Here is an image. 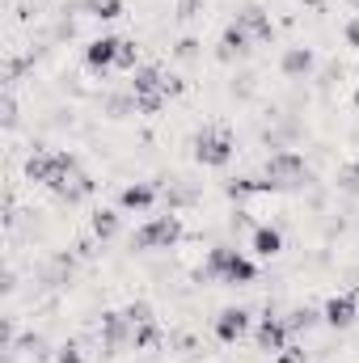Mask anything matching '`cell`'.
<instances>
[{
  "instance_id": "6da1fadb",
  "label": "cell",
  "mask_w": 359,
  "mask_h": 363,
  "mask_svg": "<svg viewBox=\"0 0 359 363\" xmlns=\"http://www.w3.org/2000/svg\"><path fill=\"white\" fill-rule=\"evenodd\" d=\"M207 274L241 287V283H254V279H258V267H254L245 254H237V250H228V245H216V250L207 254Z\"/></svg>"
},
{
  "instance_id": "7a4b0ae2",
  "label": "cell",
  "mask_w": 359,
  "mask_h": 363,
  "mask_svg": "<svg viewBox=\"0 0 359 363\" xmlns=\"http://www.w3.org/2000/svg\"><path fill=\"white\" fill-rule=\"evenodd\" d=\"M178 241H182V220L178 216H157V220H148L144 228H136V237H131L136 250H170V245H178Z\"/></svg>"
},
{
  "instance_id": "3957f363",
  "label": "cell",
  "mask_w": 359,
  "mask_h": 363,
  "mask_svg": "<svg viewBox=\"0 0 359 363\" xmlns=\"http://www.w3.org/2000/svg\"><path fill=\"white\" fill-rule=\"evenodd\" d=\"M194 161L207 165V169H224V165L233 161V135H228L224 127L199 131V135H194Z\"/></svg>"
},
{
  "instance_id": "277c9868",
  "label": "cell",
  "mask_w": 359,
  "mask_h": 363,
  "mask_svg": "<svg viewBox=\"0 0 359 363\" xmlns=\"http://www.w3.org/2000/svg\"><path fill=\"white\" fill-rule=\"evenodd\" d=\"M267 178H270V182H279L283 190H287V186H300V182H309L304 157H300V152H270Z\"/></svg>"
},
{
  "instance_id": "5b68a950",
  "label": "cell",
  "mask_w": 359,
  "mask_h": 363,
  "mask_svg": "<svg viewBox=\"0 0 359 363\" xmlns=\"http://www.w3.org/2000/svg\"><path fill=\"white\" fill-rule=\"evenodd\" d=\"M359 317V296H330L326 300V308H321V321L326 325H334V330H347V325H355Z\"/></svg>"
},
{
  "instance_id": "8992f818",
  "label": "cell",
  "mask_w": 359,
  "mask_h": 363,
  "mask_svg": "<svg viewBox=\"0 0 359 363\" xmlns=\"http://www.w3.org/2000/svg\"><path fill=\"white\" fill-rule=\"evenodd\" d=\"M118 47H123V38H114V34H106V38H93L89 47H85V64H89L93 72H106V68H114V64H118Z\"/></svg>"
},
{
  "instance_id": "52a82bcc",
  "label": "cell",
  "mask_w": 359,
  "mask_h": 363,
  "mask_svg": "<svg viewBox=\"0 0 359 363\" xmlns=\"http://www.w3.org/2000/svg\"><path fill=\"white\" fill-rule=\"evenodd\" d=\"M245 330H250V313H245V308H224V313L216 317V338H220V342H241Z\"/></svg>"
},
{
  "instance_id": "ba28073f",
  "label": "cell",
  "mask_w": 359,
  "mask_h": 363,
  "mask_svg": "<svg viewBox=\"0 0 359 363\" xmlns=\"http://www.w3.org/2000/svg\"><path fill=\"white\" fill-rule=\"evenodd\" d=\"M287 321H279V317H263V325H258V351H267V355H275V351H283L287 347Z\"/></svg>"
},
{
  "instance_id": "9c48e42d",
  "label": "cell",
  "mask_w": 359,
  "mask_h": 363,
  "mask_svg": "<svg viewBox=\"0 0 359 363\" xmlns=\"http://www.w3.org/2000/svg\"><path fill=\"white\" fill-rule=\"evenodd\" d=\"M153 203H157V186H153V182L123 186V194H118V207H123V211H148Z\"/></svg>"
},
{
  "instance_id": "30bf717a",
  "label": "cell",
  "mask_w": 359,
  "mask_h": 363,
  "mask_svg": "<svg viewBox=\"0 0 359 363\" xmlns=\"http://www.w3.org/2000/svg\"><path fill=\"white\" fill-rule=\"evenodd\" d=\"M237 26H241L250 38H258V43H270V38H275V26H270V17L258 4H250L245 13H237Z\"/></svg>"
},
{
  "instance_id": "8fae6325",
  "label": "cell",
  "mask_w": 359,
  "mask_h": 363,
  "mask_svg": "<svg viewBox=\"0 0 359 363\" xmlns=\"http://www.w3.org/2000/svg\"><path fill=\"white\" fill-rule=\"evenodd\" d=\"M101 325H106V347H123V342L136 334V325L127 321V313H106Z\"/></svg>"
},
{
  "instance_id": "7c38bea8",
  "label": "cell",
  "mask_w": 359,
  "mask_h": 363,
  "mask_svg": "<svg viewBox=\"0 0 359 363\" xmlns=\"http://www.w3.org/2000/svg\"><path fill=\"white\" fill-rule=\"evenodd\" d=\"M313 72V51L309 47H287L283 51V77H309Z\"/></svg>"
},
{
  "instance_id": "4fadbf2b",
  "label": "cell",
  "mask_w": 359,
  "mask_h": 363,
  "mask_svg": "<svg viewBox=\"0 0 359 363\" xmlns=\"http://www.w3.org/2000/svg\"><path fill=\"white\" fill-rule=\"evenodd\" d=\"M131 77H136V81H131V93H136V97H144V93H165V72H161V68H136Z\"/></svg>"
},
{
  "instance_id": "5bb4252c",
  "label": "cell",
  "mask_w": 359,
  "mask_h": 363,
  "mask_svg": "<svg viewBox=\"0 0 359 363\" xmlns=\"http://www.w3.org/2000/svg\"><path fill=\"white\" fill-rule=\"evenodd\" d=\"M279 250H283V233H279V228H270V224L254 228V254H258V258H275Z\"/></svg>"
},
{
  "instance_id": "9a60e30c",
  "label": "cell",
  "mask_w": 359,
  "mask_h": 363,
  "mask_svg": "<svg viewBox=\"0 0 359 363\" xmlns=\"http://www.w3.org/2000/svg\"><path fill=\"white\" fill-rule=\"evenodd\" d=\"M55 194H60L64 203H81V199H89V194H93V178H89V174H81V169H77L72 178H68L64 186H60V190H55Z\"/></svg>"
},
{
  "instance_id": "2e32d148",
  "label": "cell",
  "mask_w": 359,
  "mask_h": 363,
  "mask_svg": "<svg viewBox=\"0 0 359 363\" xmlns=\"http://www.w3.org/2000/svg\"><path fill=\"white\" fill-rule=\"evenodd\" d=\"M250 51V34L233 21L228 30H224V43H220V60H233V55H245Z\"/></svg>"
},
{
  "instance_id": "e0dca14e",
  "label": "cell",
  "mask_w": 359,
  "mask_h": 363,
  "mask_svg": "<svg viewBox=\"0 0 359 363\" xmlns=\"http://www.w3.org/2000/svg\"><path fill=\"white\" fill-rule=\"evenodd\" d=\"M26 178L47 186V178H51V152H47V148H34V157L26 161Z\"/></svg>"
},
{
  "instance_id": "ac0fdd59",
  "label": "cell",
  "mask_w": 359,
  "mask_h": 363,
  "mask_svg": "<svg viewBox=\"0 0 359 363\" xmlns=\"http://www.w3.org/2000/svg\"><path fill=\"white\" fill-rule=\"evenodd\" d=\"M114 233H118V216H114V211H106V207H101V211H93V237H97V241H110Z\"/></svg>"
},
{
  "instance_id": "d6986e66",
  "label": "cell",
  "mask_w": 359,
  "mask_h": 363,
  "mask_svg": "<svg viewBox=\"0 0 359 363\" xmlns=\"http://www.w3.org/2000/svg\"><path fill=\"white\" fill-rule=\"evenodd\" d=\"M114 68H123V72H136V68H140V47L123 38V47H118V64H114Z\"/></svg>"
},
{
  "instance_id": "ffe728a7",
  "label": "cell",
  "mask_w": 359,
  "mask_h": 363,
  "mask_svg": "<svg viewBox=\"0 0 359 363\" xmlns=\"http://www.w3.org/2000/svg\"><path fill=\"white\" fill-rule=\"evenodd\" d=\"M89 9L101 17V21H114V17H123V0H93Z\"/></svg>"
},
{
  "instance_id": "44dd1931",
  "label": "cell",
  "mask_w": 359,
  "mask_h": 363,
  "mask_svg": "<svg viewBox=\"0 0 359 363\" xmlns=\"http://www.w3.org/2000/svg\"><path fill=\"white\" fill-rule=\"evenodd\" d=\"M165 101H170L165 93H144V97H136V110H140V114H157Z\"/></svg>"
},
{
  "instance_id": "7402d4cb",
  "label": "cell",
  "mask_w": 359,
  "mask_h": 363,
  "mask_svg": "<svg viewBox=\"0 0 359 363\" xmlns=\"http://www.w3.org/2000/svg\"><path fill=\"white\" fill-rule=\"evenodd\" d=\"M317 325V313L313 308H296L292 317H287V330H313Z\"/></svg>"
},
{
  "instance_id": "603a6c76",
  "label": "cell",
  "mask_w": 359,
  "mask_h": 363,
  "mask_svg": "<svg viewBox=\"0 0 359 363\" xmlns=\"http://www.w3.org/2000/svg\"><path fill=\"white\" fill-rule=\"evenodd\" d=\"M123 313H127V321H131V325H144V321H153V308H148L144 300H136V304H127Z\"/></svg>"
},
{
  "instance_id": "cb8c5ba5",
  "label": "cell",
  "mask_w": 359,
  "mask_h": 363,
  "mask_svg": "<svg viewBox=\"0 0 359 363\" xmlns=\"http://www.w3.org/2000/svg\"><path fill=\"white\" fill-rule=\"evenodd\" d=\"M157 338H161V334H157V325H153V321H144V325H136V334H131V342H136V347H153Z\"/></svg>"
},
{
  "instance_id": "d4e9b609",
  "label": "cell",
  "mask_w": 359,
  "mask_h": 363,
  "mask_svg": "<svg viewBox=\"0 0 359 363\" xmlns=\"http://www.w3.org/2000/svg\"><path fill=\"white\" fill-rule=\"evenodd\" d=\"M106 110H110V118L131 114V110H136V93H131V97H110V106H106Z\"/></svg>"
},
{
  "instance_id": "484cf974",
  "label": "cell",
  "mask_w": 359,
  "mask_h": 363,
  "mask_svg": "<svg viewBox=\"0 0 359 363\" xmlns=\"http://www.w3.org/2000/svg\"><path fill=\"white\" fill-rule=\"evenodd\" d=\"M338 186H343V190H359V161H355V165H347V169H343V178H338Z\"/></svg>"
},
{
  "instance_id": "4316f807",
  "label": "cell",
  "mask_w": 359,
  "mask_h": 363,
  "mask_svg": "<svg viewBox=\"0 0 359 363\" xmlns=\"http://www.w3.org/2000/svg\"><path fill=\"white\" fill-rule=\"evenodd\" d=\"M279 363H304V351L300 347H283L279 351Z\"/></svg>"
},
{
  "instance_id": "83f0119b",
  "label": "cell",
  "mask_w": 359,
  "mask_h": 363,
  "mask_svg": "<svg viewBox=\"0 0 359 363\" xmlns=\"http://www.w3.org/2000/svg\"><path fill=\"white\" fill-rule=\"evenodd\" d=\"M55 359H60V363H85V359H81V351H77V347H64V351H60Z\"/></svg>"
},
{
  "instance_id": "f1b7e54d",
  "label": "cell",
  "mask_w": 359,
  "mask_h": 363,
  "mask_svg": "<svg viewBox=\"0 0 359 363\" xmlns=\"http://www.w3.org/2000/svg\"><path fill=\"white\" fill-rule=\"evenodd\" d=\"M199 4H203V0H178V17H194Z\"/></svg>"
},
{
  "instance_id": "f546056e",
  "label": "cell",
  "mask_w": 359,
  "mask_h": 363,
  "mask_svg": "<svg viewBox=\"0 0 359 363\" xmlns=\"http://www.w3.org/2000/svg\"><path fill=\"white\" fill-rule=\"evenodd\" d=\"M182 89H186V85H182L178 77H165V97H178Z\"/></svg>"
},
{
  "instance_id": "4dcf8cb0",
  "label": "cell",
  "mask_w": 359,
  "mask_h": 363,
  "mask_svg": "<svg viewBox=\"0 0 359 363\" xmlns=\"http://www.w3.org/2000/svg\"><path fill=\"white\" fill-rule=\"evenodd\" d=\"M347 43H351V47H359V17H351V21H347Z\"/></svg>"
},
{
  "instance_id": "1f68e13d",
  "label": "cell",
  "mask_w": 359,
  "mask_h": 363,
  "mask_svg": "<svg viewBox=\"0 0 359 363\" xmlns=\"http://www.w3.org/2000/svg\"><path fill=\"white\" fill-rule=\"evenodd\" d=\"M194 47H199V43H194V38H186V43L178 47V55H182V60H194Z\"/></svg>"
},
{
  "instance_id": "d6a6232c",
  "label": "cell",
  "mask_w": 359,
  "mask_h": 363,
  "mask_svg": "<svg viewBox=\"0 0 359 363\" xmlns=\"http://www.w3.org/2000/svg\"><path fill=\"white\" fill-rule=\"evenodd\" d=\"M304 4H313V9H326V0H304Z\"/></svg>"
},
{
  "instance_id": "836d02e7",
  "label": "cell",
  "mask_w": 359,
  "mask_h": 363,
  "mask_svg": "<svg viewBox=\"0 0 359 363\" xmlns=\"http://www.w3.org/2000/svg\"><path fill=\"white\" fill-rule=\"evenodd\" d=\"M355 296H359V287H355Z\"/></svg>"
}]
</instances>
